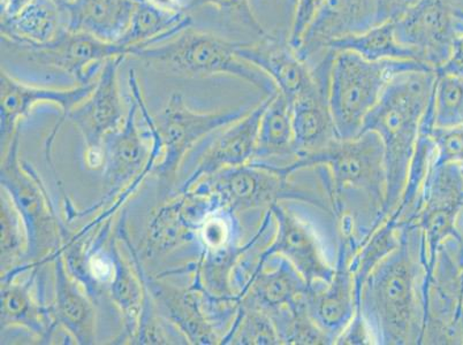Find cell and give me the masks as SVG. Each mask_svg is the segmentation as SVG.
<instances>
[{"instance_id": "cell-42", "label": "cell", "mask_w": 463, "mask_h": 345, "mask_svg": "<svg viewBox=\"0 0 463 345\" xmlns=\"http://www.w3.org/2000/svg\"><path fill=\"white\" fill-rule=\"evenodd\" d=\"M326 3V0H298L288 36L289 43L294 49L301 43L303 36L317 18Z\"/></svg>"}, {"instance_id": "cell-9", "label": "cell", "mask_w": 463, "mask_h": 345, "mask_svg": "<svg viewBox=\"0 0 463 345\" xmlns=\"http://www.w3.org/2000/svg\"><path fill=\"white\" fill-rule=\"evenodd\" d=\"M132 100L123 127L108 135L103 142V191L99 200L81 211L75 209L61 187L67 222L90 216L103 208L107 209L109 216H113L136 192L143 180L153 172L161 154V146L153 137H150L151 145H146L138 132L137 117L140 109L133 96Z\"/></svg>"}, {"instance_id": "cell-12", "label": "cell", "mask_w": 463, "mask_h": 345, "mask_svg": "<svg viewBox=\"0 0 463 345\" xmlns=\"http://www.w3.org/2000/svg\"><path fill=\"white\" fill-rule=\"evenodd\" d=\"M0 137L2 155L6 153L16 133L20 132L23 121L41 104H52L61 109V117L45 141V157L54 171L52 146L59 130L69 119L70 113L82 103L94 90L95 82L75 84L71 88H45L32 86L12 77L2 67L0 77Z\"/></svg>"}, {"instance_id": "cell-6", "label": "cell", "mask_w": 463, "mask_h": 345, "mask_svg": "<svg viewBox=\"0 0 463 345\" xmlns=\"http://www.w3.org/2000/svg\"><path fill=\"white\" fill-rule=\"evenodd\" d=\"M411 70H435L416 61H370L352 51L335 52L328 104L340 140L356 137L391 79Z\"/></svg>"}, {"instance_id": "cell-34", "label": "cell", "mask_w": 463, "mask_h": 345, "mask_svg": "<svg viewBox=\"0 0 463 345\" xmlns=\"http://www.w3.org/2000/svg\"><path fill=\"white\" fill-rule=\"evenodd\" d=\"M181 8L187 14L204 10L219 16L224 27L233 33H241L248 42L267 36L269 31L256 14L252 0H179Z\"/></svg>"}, {"instance_id": "cell-21", "label": "cell", "mask_w": 463, "mask_h": 345, "mask_svg": "<svg viewBox=\"0 0 463 345\" xmlns=\"http://www.w3.org/2000/svg\"><path fill=\"white\" fill-rule=\"evenodd\" d=\"M237 52L267 74L289 104L315 87L327 88L316 81L309 66L284 33H269L259 41L239 42Z\"/></svg>"}, {"instance_id": "cell-26", "label": "cell", "mask_w": 463, "mask_h": 345, "mask_svg": "<svg viewBox=\"0 0 463 345\" xmlns=\"http://www.w3.org/2000/svg\"><path fill=\"white\" fill-rule=\"evenodd\" d=\"M290 109L297 160L322 153L332 143L340 140L331 115L326 88L317 86L298 96L290 103Z\"/></svg>"}, {"instance_id": "cell-33", "label": "cell", "mask_w": 463, "mask_h": 345, "mask_svg": "<svg viewBox=\"0 0 463 345\" xmlns=\"http://www.w3.org/2000/svg\"><path fill=\"white\" fill-rule=\"evenodd\" d=\"M327 50L352 51L370 61H416L414 54L398 41L395 23L378 24L364 33L335 40L328 44Z\"/></svg>"}, {"instance_id": "cell-22", "label": "cell", "mask_w": 463, "mask_h": 345, "mask_svg": "<svg viewBox=\"0 0 463 345\" xmlns=\"http://www.w3.org/2000/svg\"><path fill=\"white\" fill-rule=\"evenodd\" d=\"M377 0H326L298 44V57L311 66L330 51L328 44L378 26Z\"/></svg>"}, {"instance_id": "cell-1", "label": "cell", "mask_w": 463, "mask_h": 345, "mask_svg": "<svg viewBox=\"0 0 463 345\" xmlns=\"http://www.w3.org/2000/svg\"><path fill=\"white\" fill-rule=\"evenodd\" d=\"M315 168L338 225L339 239L362 247L386 220L384 146L373 132L336 140L327 149L285 168L294 172Z\"/></svg>"}, {"instance_id": "cell-32", "label": "cell", "mask_w": 463, "mask_h": 345, "mask_svg": "<svg viewBox=\"0 0 463 345\" xmlns=\"http://www.w3.org/2000/svg\"><path fill=\"white\" fill-rule=\"evenodd\" d=\"M297 160L292 109L279 92L271 97L260 122L258 147L252 162L286 168Z\"/></svg>"}, {"instance_id": "cell-23", "label": "cell", "mask_w": 463, "mask_h": 345, "mask_svg": "<svg viewBox=\"0 0 463 345\" xmlns=\"http://www.w3.org/2000/svg\"><path fill=\"white\" fill-rule=\"evenodd\" d=\"M276 96V95H275ZM273 97V96H272ZM271 97H265L245 117L218 130L202 155L199 165L184 181L179 192H186L201 180L226 168L247 165L254 160L258 147L260 122Z\"/></svg>"}, {"instance_id": "cell-40", "label": "cell", "mask_w": 463, "mask_h": 345, "mask_svg": "<svg viewBox=\"0 0 463 345\" xmlns=\"http://www.w3.org/2000/svg\"><path fill=\"white\" fill-rule=\"evenodd\" d=\"M237 214L219 209L210 214L202 225L199 239L204 250H214L233 241H239Z\"/></svg>"}, {"instance_id": "cell-14", "label": "cell", "mask_w": 463, "mask_h": 345, "mask_svg": "<svg viewBox=\"0 0 463 345\" xmlns=\"http://www.w3.org/2000/svg\"><path fill=\"white\" fill-rule=\"evenodd\" d=\"M124 61L125 57H117L105 62L96 79L94 90L69 116V120L82 135L86 145L84 162L92 171L104 165L105 137L123 127L128 117L118 79Z\"/></svg>"}, {"instance_id": "cell-17", "label": "cell", "mask_w": 463, "mask_h": 345, "mask_svg": "<svg viewBox=\"0 0 463 345\" xmlns=\"http://www.w3.org/2000/svg\"><path fill=\"white\" fill-rule=\"evenodd\" d=\"M45 265H35L23 280L19 275L2 280V331L21 328L41 344L57 343V335L66 332L54 322L52 304L44 296Z\"/></svg>"}, {"instance_id": "cell-8", "label": "cell", "mask_w": 463, "mask_h": 345, "mask_svg": "<svg viewBox=\"0 0 463 345\" xmlns=\"http://www.w3.org/2000/svg\"><path fill=\"white\" fill-rule=\"evenodd\" d=\"M20 132L2 155L0 181L23 219L27 235L26 264L46 265L71 231L58 216L43 180L32 163L19 159Z\"/></svg>"}, {"instance_id": "cell-41", "label": "cell", "mask_w": 463, "mask_h": 345, "mask_svg": "<svg viewBox=\"0 0 463 345\" xmlns=\"http://www.w3.org/2000/svg\"><path fill=\"white\" fill-rule=\"evenodd\" d=\"M436 163H463V127L438 128L433 125Z\"/></svg>"}, {"instance_id": "cell-2", "label": "cell", "mask_w": 463, "mask_h": 345, "mask_svg": "<svg viewBox=\"0 0 463 345\" xmlns=\"http://www.w3.org/2000/svg\"><path fill=\"white\" fill-rule=\"evenodd\" d=\"M431 273L422 229L400 225L398 247L373 269L361 290L357 311L373 344H422Z\"/></svg>"}, {"instance_id": "cell-16", "label": "cell", "mask_w": 463, "mask_h": 345, "mask_svg": "<svg viewBox=\"0 0 463 345\" xmlns=\"http://www.w3.org/2000/svg\"><path fill=\"white\" fill-rule=\"evenodd\" d=\"M27 61L45 69L61 71L77 84L95 82L105 62L117 57H128V49L67 29L48 44L21 46L7 43Z\"/></svg>"}, {"instance_id": "cell-31", "label": "cell", "mask_w": 463, "mask_h": 345, "mask_svg": "<svg viewBox=\"0 0 463 345\" xmlns=\"http://www.w3.org/2000/svg\"><path fill=\"white\" fill-rule=\"evenodd\" d=\"M193 24V18L186 12L167 10L150 0H138L128 31L118 43L128 49L130 57L138 50L172 39Z\"/></svg>"}, {"instance_id": "cell-30", "label": "cell", "mask_w": 463, "mask_h": 345, "mask_svg": "<svg viewBox=\"0 0 463 345\" xmlns=\"http://www.w3.org/2000/svg\"><path fill=\"white\" fill-rule=\"evenodd\" d=\"M118 237L109 238V251L112 259V275L107 293L121 314L124 331L115 344H130L137 334L138 319L142 311L145 287L132 260L126 259L119 247Z\"/></svg>"}, {"instance_id": "cell-19", "label": "cell", "mask_w": 463, "mask_h": 345, "mask_svg": "<svg viewBox=\"0 0 463 345\" xmlns=\"http://www.w3.org/2000/svg\"><path fill=\"white\" fill-rule=\"evenodd\" d=\"M217 210L218 203L209 193L179 192L154 213L146 233V256L170 254L199 238L202 225Z\"/></svg>"}, {"instance_id": "cell-11", "label": "cell", "mask_w": 463, "mask_h": 345, "mask_svg": "<svg viewBox=\"0 0 463 345\" xmlns=\"http://www.w3.org/2000/svg\"><path fill=\"white\" fill-rule=\"evenodd\" d=\"M462 33L461 0H419L395 21L400 43L436 71L449 61Z\"/></svg>"}, {"instance_id": "cell-46", "label": "cell", "mask_w": 463, "mask_h": 345, "mask_svg": "<svg viewBox=\"0 0 463 345\" xmlns=\"http://www.w3.org/2000/svg\"><path fill=\"white\" fill-rule=\"evenodd\" d=\"M252 2H254V6L258 4L260 6H277L279 8L281 16H283L285 23L288 24L290 29L298 0H252Z\"/></svg>"}, {"instance_id": "cell-10", "label": "cell", "mask_w": 463, "mask_h": 345, "mask_svg": "<svg viewBox=\"0 0 463 345\" xmlns=\"http://www.w3.org/2000/svg\"><path fill=\"white\" fill-rule=\"evenodd\" d=\"M191 191L209 193L219 209L233 214L251 210L267 212L281 200L302 201L331 213L330 201L321 193L298 186L275 166L260 162L226 168L201 180Z\"/></svg>"}, {"instance_id": "cell-48", "label": "cell", "mask_w": 463, "mask_h": 345, "mask_svg": "<svg viewBox=\"0 0 463 345\" xmlns=\"http://www.w3.org/2000/svg\"><path fill=\"white\" fill-rule=\"evenodd\" d=\"M460 165H461V171H462V175H463V163H461Z\"/></svg>"}, {"instance_id": "cell-13", "label": "cell", "mask_w": 463, "mask_h": 345, "mask_svg": "<svg viewBox=\"0 0 463 345\" xmlns=\"http://www.w3.org/2000/svg\"><path fill=\"white\" fill-rule=\"evenodd\" d=\"M463 212V175L458 163H433L425 181L414 224L423 231L431 271L438 251L450 239L460 243L458 219Z\"/></svg>"}, {"instance_id": "cell-3", "label": "cell", "mask_w": 463, "mask_h": 345, "mask_svg": "<svg viewBox=\"0 0 463 345\" xmlns=\"http://www.w3.org/2000/svg\"><path fill=\"white\" fill-rule=\"evenodd\" d=\"M436 81L435 70L398 74L387 84L364 122L361 133H376L384 146L386 219L397 208L405 191L420 125L433 98Z\"/></svg>"}, {"instance_id": "cell-28", "label": "cell", "mask_w": 463, "mask_h": 345, "mask_svg": "<svg viewBox=\"0 0 463 345\" xmlns=\"http://www.w3.org/2000/svg\"><path fill=\"white\" fill-rule=\"evenodd\" d=\"M138 0H74L67 6L69 29L118 43L128 31Z\"/></svg>"}, {"instance_id": "cell-24", "label": "cell", "mask_w": 463, "mask_h": 345, "mask_svg": "<svg viewBox=\"0 0 463 345\" xmlns=\"http://www.w3.org/2000/svg\"><path fill=\"white\" fill-rule=\"evenodd\" d=\"M54 300L52 304L54 322L74 344L96 343V302L86 288L67 271L61 250L52 256Z\"/></svg>"}, {"instance_id": "cell-7", "label": "cell", "mask_w": 463, "mask_h": 345, "mask_svg": "<svg viewBox=\"0 0 463 345\" xmlns=\"http://www.w3.org/2000/svg\"><path fill=\"white\" fill-rule=\"evenodd\" d=\"M130 94L137 100L149 136L157 140L161 154L153 172L161 182L170 184L175 179L186 154L203 138L216 134L233 122L241 119L251 107H235L224 111L200 113L187 107L184 97L175 94L158 116L151 117L143 98L136 71L129 70Z\"/></svg>"}, {"instance_id": "cell-20", "label": "cell", "mask_w": 463, "mask_h": 345, "mask_svg": "<svg viewBox=\"0 0 463 345\" xmlns=\"http://www.w3.org/2000/svg\"><path fill=\"white\" fill-rule=\"evenodd\" d=\"M270 210L276 222L275 235L270 244L260 252L255 269L262 267L270 256H281L301 273L309 284L330 282L335 267L324 256L314 229L283 205L277 204Z\"/></svg>"}, {"instance_id": "cell-44", "label": "cell", "mask_w": 463, "mask_h": 345, "mask_svg": "<svg viewBox=\"0 0 463 345\" xmlns=\"http://www.w3.org/2000/svg\"><path fill=\"white\" fill-rule=\"evenodd\" d=\"M418 2L419 0H377L378 24L395 23Z\"/></svg>"}, {"instance_id": "cell-27", "label": "cell", "mask_w": 463, "mask_h": 345, "mask_svg": "<svg viewBox=\"0 0 463 345\" xmlns=\"http://www.w3.org/2000/svg\"><path fill=\"white\" fill-rule=\"evenodd\" d=\"M67 29V7L58 0H31L16 14L0 21L3 42L21 46L48 44Z\"/></svg>"}, {"instance_id": "cell-5", "label": "cell", "mask_w": 463, "mask_h": 345, "mask_svg": "<svg viewBox=\"0 0 463 345\" xmlns=\"http://www.w3.org/2000/svg\"><path fill=\"white\" fill-rule=\"evenodd\" d=\"M239 42L192 27L163 43L138 50L132 58L154 69L180 78H212L217 75L242 79L265 97L278 94L275 83L258 67L239 56Z\"/></svg>"}, {"instance_id": "cell-45", "label": "cell", "mask_w": 463, "mask_h": 345, "mask_svg": "<svg viewBox=\"0 0 463 345\" xmlns=\"http://www.w3.org/2000/svg\"><path fill=\"white\" fill-rule=\"evenodd\" d=\"M438 74L457 75L463 78V33L458 40L449 61L437 70Z\"/></svg>"}, {"instance_id": "cell-18", "label": "cell", "mask_w": 463, "mask_h": 345, "mask_svg": "<svg viewBox=\"0 0 463 345\" xmlns=\"http://www.w3.org/2000/svg\"><path fill=\"white\" fill-rule=\"evenodd\" d=\"M338 244L334 277L327 284L316 282L309 284L305 294L310 317L332 344H335L359 309L354 275L351 269V259L355 251L344 239H338Z\"/></svg>"}, {"instance_id": "cell-47", "label": "cell", "mask_w": 463, "mask_h": 345, "mask_svg": "<svg viewBox=\"0 0 463 345\" xmlns=\"http://www.w3.org/2000/svg\"><path fill=\"white\" fill-rule=\"evenodd\" d=\"M59 3H61L64 6H69L70 4L73 3L74 0H58Z\"/></svg>"}, {"instance_id": "cell-29", "label": "cell", "mask_w": 463, "mask_h": 345, "mask_svg": "<svg viewBox=\"0 0 463 345\" xmlns=\"http://www.w3.org/2000/svg\"><path fill=\"white\" fill-rule=\"evenodd\" d=\"M275 226L271 210L265 212L258 233L245 244L233 241L214 250H202L197 267L200 269L202 282L209 293L217 297H238L234 289V275L242 258L262 239Z\"/></svg>"}, {"instance_id": "cell-15", "label": "cell", "mask_w": 463, "mask_h": 345, "mask_svg": "<svg viewBox=\"0 0 463 345\" xmlns=\"http://www.w3.org/2000/svg\"><path fill=\"white\" fill-rule=\"evenodd\" d=\"M457 242L440 247L428 285L422 344H463L462 268Z\"/></svg>"}, {"instance_id": "cell-37", "label": "cell", "mask_w": 463, "mask_h": 345, "mask_svg": "<svg viewBox=\"0 0 463 345\" xmlns=\"http://www.w3.org/2000/svg\"><path fill=\"white\" fill-rule=\"evenodd\" d=\"M222 344L279 345L275 325L268 312L240 301L237 315L227 331Z\"/></svg>"}, {"instance_id": "cell-38", "label": "cell", "mask_w": 463, "mask_h": 345, "mask_svg": "<svg viewBox=\"0 0 463 345\" xmlns=\"http://www.w3.org/2000/svg\"><path fill=\"white\" fill-rule=\"evenodd\" d=\"M0 225H2V260L0 275H5L21 265L26 264L27 235L23 219L10 195L2 188L0 195Z\"/></svg>"}, {"instance_id": "cell-35", "label": "cell", "mask_w": 463, "mask_h": 345, "mask_svg": "<svg viewBox=\"0 0 463 345\" xmlns=\"http://www.w3.org/2000/svg\"><path fill=\"white\" fill-rule=\"evenodd\" d=\"M278 338L285 345H328L331 340L316 325L307 310L305 296L270 314Z\"/></svg>"}, {"instance_id": "cell-43", "label": "cell", "mask_w": 463, "mask_h": 345, "mask_svg": "<svg viewBox=\"0 0 463 345\" xmlns=\"http://www.w3.org/2000/svg\"><path fill=\"white\" fill-rule=\"evenodd\" d=\"M335 344L339 345H364L373 344L372 332L369 331L367 322L362 314L357 311L354 317L341 332Z\"/></svg>"}, {"instance_id": "cell-4", "label": "cell", "mask_w": 463, "mask_h": 345, "mask_svg": "<svg viewBox=\"0 0 463 345\" xmlns=\"http://www.w3.org/2000/svg\"><path fill=\"white\" fill-rule=\"evenodd\" d=\"M117 235L123 239L129 258L143 284L149 289L159 313L186 338L189 344H222L237 315V298L217 297L209 293L202 282L196 263L189 268L193 272L192 282L186 288L176 287L149 275L130 239L125 214L117 226Z\"/></svg>"}, {"instance_id": "cell-39", "label": "cell", "mask_w": 463, "mask_h": 345, "mask_svg": "<svg viewBox=\"0 0 463 345\" xmlns=\"http://www.w3.org/2000/svg\"><path fill=\"white\" fill-rule=\"evenodd\" d=\"M433 125L438 128L463 127V78L438 74L433 94Z\"/></svg>"}, {"instance_id": "cell-25", "label": "cell", "mask_w": 463, "mask_h": 345, "mask_svg": "<svg viewBox=\"0 0 463 345\" xmlns=\"http://www.w3.org/2000/svg\"><path fill=\"white\" fill-rule=\"evenodd\" d=\"M308 288V282L288 259L272 256L262 267L252 272L238 297L270 314L300 300Z\"/></svg>"}, {"instance_id": "cell-49", "label": "cell", "mask_w": 463, "mask_h": 345, "mask_svg": "<svg viewBox=\"0 0 463 345\" xmlns=\"http://www.w3.org/2000/svg\"><path fill=\"white\" fill-rule=\"evenodd\" d=\"M462 293H463V287H462ZM462 298H463V294H462Z\"/></svg>"}, {"instance_id": "cell-36", "label": "cell", "mask_w": 463, "mask_h": 345, "mask_svg": "<svg viewBox=\"0 0 463 345\" xmlns=\"http://www.w3.org/2000/svg\"><path fill=\"white\" fill-rule=\"evenodd\" d=\"M399 244V226L392 218H387L383 224L373 231L370 238L362 244L351 259V269L354 275L357 298L365 280L373 269L389 256Z\"/></svg>"}]
</instances>
